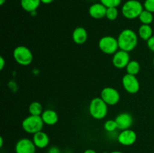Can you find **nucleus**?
Here are the masks:
<instances>
[{
	"mask_svg": "<svg viewBox=\"0 0 154 153\" xmlns=\"http://www.w3.org/2000/svg\"><path fill=\"white\" fill-rule=\"evenodd\" d=\"M117 40L120 50L129 52L138 46V35L131 28H125L119 34Z\"/></svg>",
	"mask_w": 154,
	"mask_h": 153,
	"instance_id": "nucleus-1",
	"label": "nucleus"
},
{
	"mask_svg": "<svg viewBox=\"0 0 154 153\" xmlns=\"http://www.w3.org/2000/svg\"><path fill=\"white\" fill-rule=\"evenodd\" d=\"M108 105L102 100L101 97L94 98L89 105V112L93 118L101 120L105 118L108 114Z\"/></svg>",
	"mask_w": 154,
	"mask_h": 153,
	"instance_id": "nucleus-2",
	"label": "nucleus"
},
{
	"mask_svg": "<svg viewBox=\"0 0 154 153\" xmlns=\"http://www.w3.org/2000/svg\"><path fill=\"white\" fill-rule=\"evenodd\" d=\"M144 9L143 4L138 0H128L122 6L121 12L126 19L134 20L138 18Z\"/></svg>",
	"mask_w": 154,
	"mask_h": 153,
	"instance_id": "nucleus-3",
	"label": "nucleus"
},
{
	"mask_svg": "<svg viewBox=\"0 0 154 153\" xmlns=\"http://www.w3.org/2000/svg\"><path fill=\"white\" fill-rule=\"evenodd\" d=\"M21 125L24 131L31 134H35L42 130L45 123L41 116L29 115L23 120Z\"/></svg>",
	"mask_w": 154,
	"mask_h": 153,
	"instance_id": "nucleus-4",
	"label": "nucleus"
},
{
	"mask_svg": "<svg viewBox=\"0 0 154 153\" xmlns=\"http://www.w3.org/2000/svg\"><path fill=\"white\" fill-rule=\"evenodd\" d=\"M13 57L17 64L28 66L32 62L33 54L31 50L26 46H17L13 51Z\"/></svg>",
	"mask_w": 154,
	"mask_h": 153,
	"instance_id": "nucleus-5",
	"label": "nucleus"
},
{
	"mask_svg": "<svg viewBox=\"0 0 154 153\" xmlns=\"http://www.w3.org/2000/svg\"><path fill=\"white\" fill-rule=\"evenodd\" d=\"M98 45L99 50L107 55H114L120 49L117 38L111 35H105L101 38Z\"/></svg>",
	"mask_w": 154,
	"mask_h": 153,
	"instance_id": "nucleus-6",
	"label": "nucleus"
},
{
	"mask_svg": "<svg viewBox=\"0 0 154 153\" xmlns=\"http://www.w3.org/2000/svg\"><path fill=\"white\" fill-rule=\"evenodd\" d=\"M100 97L108 106L116 105L120 100V92L116 88L110 86L102 88L100 93Z\"/></svg>",
	"mask_w": 154,
	"mask_h": 153,
	"instance_id": "nucleus-7",
	"label": "nucleus"
},
{
	"mask_svg": "<svg viewBox=\"0 0 154 153\" xmlns=\"http://www.w3.org/2000/svg\"><path fill=\"white\" fill-rule=\"evenodd\" d=\"M122 84L125 91L129 94H136L140 90V82L135 75L126 74L122 78Z\"/></svg>",
	"mask_w": 154,
	"mask_h": 153,
	"instance_id": "nucleus-8",
	"label": "nucleus"
},
{
	"mask_svg": "<svg viewBox=\"0 0 154 153\" xmlns=\"http://www.w3.org/2000/svg\"><path fill=\"white\" fill-rule=\"evenodd\" d=\"M130 55L129 52L119 50L113 55L112 64L116 68H126L127 64L130 62Z\"/></svg>",
	"mask_w": 154,
	"mask_h": 153,
	"instance_id": "nucleus-9",
	"label": "nucleus"
},
{
	"mask_svg": "<svg viewBox=\"0 0 154 153\" xmlns=\"http://www.w3.org/2000/svg\"><path fill=\"white\" fill-rule=\"evenodd\" d=\"M36 146L32 140L29 138H21L15 145L16 153H35Z\"/></svg>",
	"mask_w": 154,
	"mask_h": 153,
	"instance_id": "nucleus-10",
	"label": "nucleus"
},
{
	"mask_svg": "<svg viewBox=\"0 0 154 153\" xmlns=\"http://www.w3.org/2000/svg\"><path fill=\"white\" fill-rule=\"evenodd\" d=\"M117 139L119 143L123 146H129L133 145L136 142L137 134L132 129H126L120 131V133L117 135Z\"/></svg>",
	"mask_w": 154,
	"mask_h": 153,
	"instance_id": "nucleus-11",
	"label": "nucleus"
},
{
	"mask_svg": "<svg viewBox=\"0 0 154 153\" xmlns=\"http://www.w3.org/2000/svg\"><path fill=\"white\" fill-rule=\"evenodd\" d=\"M115 121L117 124L118 130H123L129 129L133 124V117L129 112H123L117 116Z\"/></svg>",
	"mask_w": 154,
	"mask_h": 153,
	"instance_id": "nucleus-12",
	"label": "nucleus"
},
{
	"mask_svg": "<svg viewBox=\"0 0 154 153\" xmlns=\"http://www.w3.org/2000/svg\"><path fill=\"white\" fill-rule=\"evenodd\" d=\"M108 8L105 7L101 2H96L90 5L89 8V14L92 18L96 20H100L106 16V12Z\"/></svg>",
	"mask_w": 154,
	"mask_h": 153,
	"instance_id": "nucleus-13",
	"label": "nucleus"
},
{
	"mask_svg": "<svg viewBox=\"0 0 154 153\" xmlns=\"http://www.w3.org/2000/svg\"><path fill=\"white\" fill-rule=\"evenodd\" d=\"M32 141L36 148H45L49 145L50 137L48 134L41 130V131L33 134Z\"/></svg>",
	"mask_w": 154,
	"mask_h": 153,
	"instance_id": "nucleus-14",
	"label": "nucleus"
},
{
	"mask_svg": "<svg viewBox=\"0 0 154 153\" xmlns=\"http://www.w3.org/2000/svg\"><path fill=\"white\" fill-rule=\"evenodd\" d=\"M72 37L75 44L79 45L84 44L88 38V33L84 27L78 26L74 29Z\"/></svg>",
	"mask_w": 154,
	"mask_h": 153,
	"instance_id": "nucleus-15",
	"label": "nucleus"
},
{
	"mask_svg": "<svg viewBox=\"0 0 154 153\" xmlns=\"http://www.w3.org/2000/svg\"><path fill=\"white\" fill-rule=\"evenodd\" d=\"M45 124L52 126L57 124L59 120V116L55 110L51 109L45 110L41 115Z\"/></svg>",
	"mask_w": 154,
	"mask_h": 153,
	"instance_id": "nucleus-16",
	"label": "nucleus"
},
{
	"mask_svg": "<svg viewBox=\"0 0 154 153\" xmlns=\"http://www.w3.org/2000/svg\"><path fill=\"white\" fill-rule=\"evenodd\" d=\"M41 3V0H20L21 8L29 14L37 10Z\"/></svg>",
	"mask_w": 154,
	"mask_h": 153,
	"instance_id": "nucleus-17",
	"label": "nucleus"
},
{
	"mask_svg": "<svg viewBox=\"0 0 154 153\" xmlns=\"http://www.w3.org/2000/svg\"><path fill=\"white\" fill-rule=\"evenodd\" d=\"M138 35L143 40L147 41L148 39H150L153 34V28L150 26V25H146V24H141L138 28Z\"/></svg>",
	"mask_w": 154,
	"mask_h": 153,
	"instance_id": "nucleus-18",
	"label": "nucleus"
},
{
	"mask_svg": "<svg viewBox=\"0 0 154 153\" xmlns=\"http://www.w3.org/2000/svg\"><path fill=\"white\" fill-rule=\"evenodd\" d=\"M141 70V65L140 63L136 60H131L126 67V74H129L131 75H135L136 76Z\"/></svg>",
	"mask_w": 154,
	"mask_h": 153,
	"instance_id": "nucleus-19",
	"label": "nucleus"
},
{
	"mask_svg": "<svg viewBox=\"0 0 154 153\" xmlns=\"http://www.w3.org/2000/svg\"><path fill=\"white\" fill-rule=\"evenodd\" d=\"M44 112L43 106L38 101H33L29 106V115L41 116Z\"/></svg>",
	"mask_w": 154,
	"mask_h": 153,
	"instance_id": "nucleus-20",
	"label": "nucleus"
},
{
	"mask_svg": "<svg viewBox=\"0 0 154 153\" xmlns=\"http://www.w3.org/2000/svg\"><path fill=\"white\" fill-rule=\"evenodd\" d=\"M140 22L141 24H146V25H150L153 21V14L151 12L144 9L141 14L138 16Z\"/></svg>",
	"mask_w": 154,
	"mask_h": 153,
	"instance_id": "nucleus-21",
	"label": "nucleus"
},
{
	"mask_svg": "<svg viewBox=\"0 0 154 153\" xmlns=\"http://www.w3.org/2000/svg\"><path fill=\"white\" fill-rule=\"evenodd\" d=\"M104 128L108 133H113L116 131L117 128V124L115 119H108L104 124Z\"/></svg>",
	"mask_w": 154,
	"mask_h": 153,
	"instance_id": "nucleus-22",
	"label": "nucleus"
},
{
	"mask_svg": "<svg viewBox=\"0 0 154 153\" xmlns=\"http://www.w3.org/2000/svg\"><path fill=\"white\" fill-rule=\"evenodd\" d=\"M119 15V11L117 8H108L105 17L111 21H114L117 19Z\"/></svg>",
	"mask_w": 154,
	"mask_h": 153,
	"instance_id": "nucleus-23",
	"label": "nucleus"
},
{
	"mask_svg": "<svg viewBox=\"0 0 154 153\" xmlns=\"http://www.w3.org/2000/svg\"><path fill=\"white\" fill-rule=\"evenodd\" d=\"M106 8H117L122 2V0H99Z\"/></svg>",
	"mask_w": 154,
	"mask_h": 153,
	"instance_id": "nucleus-24",
	"label": "nucleus"
},
{
	"mask_svg": "<svg viewBox=\"0 0 154 153\" xmlns=\"http://www.w3.org/2000/svg\"><path fill=\"white\" fill-rule=\"evenodd\" d=\"M143 5L145 10L153 14L154 13V0H145Z\"/></svg>",
	"mask_w": 154,
	"mask_h": 153,
	"instance_id": "nucleus-25",
	"label": "nucleus"
},
{
	"mask_svg": "<svg viewBox=\"0 0 154 153\" xmlns=\"http://www.w3.org/2000/svg\"><path fill=\"white\" fill-rule=\"evenodd\" d=\"M147 46L150 51L154 52V35L147 40Z\"/></svg>",
	"mask_w": 154,
	"mask_h": 153,
	"instance_id": "nucleus-26",
	"label": "nucleus"
},
{
	"mask_svg": "<svg viewBox=\"0 0 154 153\" xmlns=\"http://www.w3.org/2000/svg\"><path fill=\"white\" fill-rule=\"evenodd\" d=\"M48 153H61V151H60L59 147L53 146L50 147L48 151Z\"/></svg>",
	"mask_w": 154,
	"mask_h": 153,
	"instance_id": "nucleus-27",
	"label": "nucleus"
},
{
	"mask_svg": "<svg viewBox=\"0 0 154 153\" xmlns=\"http://www.w3.org/2000/svg\"><path fill=\"white\" fill-rule=\"evenodd\" d=\"M5 59L3 56H0V70H2L4 69L5 66Z\"/></svg>",
	"mask_w": 154,
	"mask_h": 153,
	"instance_id": "nucleus-28",
	"label": "nucleus"
},
{
	"mask_svg": "<svg viewBox=\"0 0 154 153\" xmlns=\"http://www.w3.org/2000/svg\"><path fill=\"white\" fill-rule=\"evenodd\" d=\"M54 1V0H41L42 3H43V4H51V3H52Z\"/></svg>",
	"mask_w": 154,
	"mask_h": 153,
	"instance_id": "nucleus-29",
	"label": "nucleus"
},
{
	"mask_svg": "<svg viewBox=\"0 0 154 153\" xmlns=\"http://www.w3.org/2000/svg\"><path fill=\"white\" fill-rule=\"evenodd\" d=\"M84 153H97L94 149H92V148H88V149L85 150L84 152Z\"/></svg>",
	"mask_w": 154,
	"mask_h": 153,
	"instance_id": "nucleus-30",
	"label": "nucleus"
},
{
	"mask_svg": "<svg viewBox=\"0 0 154 153\" xmlns=\"http://www.w3.org/2000/svg\"><path fill=\"white\" fill-rule=\"evenodd\" d=\"M4 141H3V137L2 136H0V147H2L3 146V143H4Z\"/></svg>",
	"mask_w": 154,
	"mask_h": 153,
	"instance_id": "nucleus-31",
	"label": "nucleus"
},
{
	"mask_svg": "<svg viewBox=\"0 0 154 153\" xmlns=\"http://www.w3.org/2000/svg\"><path fill=\"white\" fill-rule=\"evenodd\" d=\"M5 2H6V0H0V5H3Z\"/></svg>",
	"mask_w": 154,
	"mask_h": 153,
	"instance_id": "nucleus-32",
	"label": "nucleus"
},
{
	"mask_svg": "<svg viewBox=\"0 0 154 153\" xmlns=\"http://www.w3.org/2000/svg\"><path fill=\"white\" fill-rule=\"evenodd\" d=\"M109 153H124L123 152H120V151H113V152H111Z\"/></svg>",
	"mask_w": 154,
	"mask_h": 153,
	"instance_id": "nucleus-33",
	"label": "nucleus"
},
{
	"mask_svg": "<svg viewBox=\"0 0 154 153\" xmlns=\"http://www.w3.org/2000/svg\"><path fill=\"white\" fill-rule=\"evenodd\" d=\"M153 66H154V57H153Z\"/></svg>",
	"mask_w": 154,
	"mask_h": 153,
	"instance_id": "nucleus-34",
	"label": "nucleus"
},
{
	"mask_svg": "<svg viewBox=\"0 0 154 153\" xmlns=\"http://www.w3.org/2000/svg\"><path fill=\"white\" fill-rule=\"evenodd\" d=\"M103 153H108V152H103Z\"/></svg>",
	"mask_w": 154,
	"mask_h": 153,
	"instance_id": "nucleus-35",
	"label": "nucleus"
}]
</instances>
